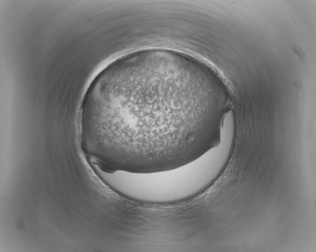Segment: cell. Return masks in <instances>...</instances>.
I'll return each mask as SVG.
<instances>
[{"mask_svg":"<svg viewBox=\"0 0 316 252\" xmlns=\"http://www.w3.org/2000/svg\"><path fill=\"white\" fill-rule=\"evenodd\" d=\"M206 172L194 160L172 170L149 173L118 171L110 174L108 186L128 199L151 204H168L194 197L204 188Z\"/></svg>","mask_w":316,"mask_h":252,"instance_id":"obj_2","label":"cell"},{"mask_svg":"<svg viewBox=\"0 0 316 252\" xmlns=\"http://www.w3.org/2000/svg\"><path fill=\"white\" fill-rule=\"evenodd\" d=\"M219 118L202 64L180 52L148 49L100 72L83 98L82 148L106 173L175 168L215 146Z\"/></svg>","mask_w":316,"mask_h":252,"instance_id":"obj_1","label":"cell"}]
</instances>
